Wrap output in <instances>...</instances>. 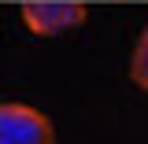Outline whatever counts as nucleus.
I'll use <instances>...</instances> for the list:
<instances>
[{
    "instance_id": "nucleus-1",
    "label": "nucleus",
    "mask_w": 148,
    "mask_h": 144,
    "mask_svg": "<svg viewBox=\"0 0 148 144\" xmlns=\"http://www.w3.org/2000/svg\"><path fill=\"white\" fill-rule=\"evenodd\" d=\"M18 15L26 22V30L37 37H59L78 30L85 18H89V8L85 4H74V0H30L18 8Z\"/></svg>"
},
{
    "instance_id": "nucleus-3",
    "label": "nucleus",
    "mask_w": 148,
    "mask_h": 144,
    "mask_svg": "<svg viewBox=\"0 0 148 144\" xmlns=\"http://www.w3.org/2000/svg\"><path fill=\"white\" fill-rule=\"evenodd\" d=\"M130 74H133V81L148 92V26L141 30L137 37V44H133V59H130Z\"/></svg>"
},
{
    "instance_id": "nucleus-2",
    "label": "nucleus",
    "mask_w": 148,
    "mask_h": 144,
    "mask_svg": "<svg viewBox=\"0 0 148 144\" xmlns=\"http://www.w3.org/2000/svg\"><path fill=\"white\" fill-rule=\"evenodd\" d=\"M0 144H56V126L30 104H0Z\"/></svg>"
}]
</instances>
